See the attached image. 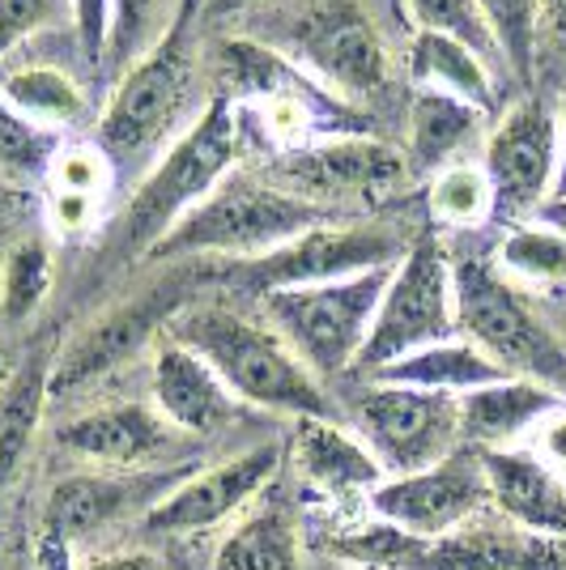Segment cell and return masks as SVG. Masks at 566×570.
Here are the masks:
<instances>
[{"mask_svg":"<svg viewBox=\"0 0 566 570\" xmlns=\"http://www.w3.org/2000/svg\"><path fill=\"white\" fill-rule=\"evenodd\" d=\"M217 95L231 98L243 132L252 128L273 154H290L324 137H362L371 119L362 107L336 98L315 81L294 56L282 48H264L256 39H222L213 51Z\"/></svg>","mask_w":566,"mask_h":570,"instance_id":"cell-1","label":"cell"},{"mask_svg":"<svg viewBox=\"0 0 566 570\" xmlns=\"http://www.w3.org/2000/svg\"><path fill=\"white\" fill-rule=\"evenodd\" d=\"M243 124L231 98L213 95L201 116L166 145L158 163L145 170L142 188L124 205L111 226V247L119 256H149L184 217L209 196L243 158Z\"/></svg>","mask_w":566,"mask_h":570,"instance_id":"cell-2","label":"cell"},{"mask_svg":"<svg viewBox=\"0 0 566 570\" xmlns=\"http://www.w3.org/2000/svg\"><path fill=\"white\" fill-rule=\"evenodd\" d=\"M166 336L188 345L217 371V380L235 392V401L285 413V417H332L324 383L299 362L269 324L247 320L231 307H184Z\"/></svg>","mask_w":566,"mask_h":570,"instance_id":"cell-3","label":"cell"},{"mask_svg":"<svg viewBox=\"0 0 566 570\" xmlns=\"http://www.w3.org/2000/svg\"><path fill=\"white\" fill-rule=\"evenodd\" d=\"M324 222H332V209L273 179L235 170L145 261H196V256H226L235 264L260 261Z\"/></svg>","mask_w":566,"mask_h":570,"instance_id":"cell-4","label":"cell"},{"mask_svg":"<svg viewBox=\"0 0 566 570\" xmlns=\"http://www.w3.org/2000/svg\"><path fill=\"white\" fill-rule=\"evenodd\" d=\"M329 553L358 570H566V541L528 532L502 515H481L430 541L371 520L336 532Z\"/></svg>","mask_w":566,"mask_h":570,"instance_id":"cell-5","label":"cell"},{"mask_svg":"<svg viewBox=\"0 0 566 570\" xmlns=\"http://www.w3.org/2000/svg\"><path fill=\"white\" fill-rule=\"evenodd\" d=\"M196 86V43H192V18H175L142 60L119 72L116 90L107 98L95 124V145L107 154L116 175H137L158 163L166 137L179 128Z\"/></svg>","mask_w":566,"mask_h":570,"instance_id":"cell-6","label":"cell"},{"mask_svg":"<svg viewBox=\"0 0 566 570\" xmlns=\"http://www.w3.org/2000/svg\"><path fill=\"white\" fill-rule=\"evenodd\" d=\"M392 268L397 264L358 273V277H341V282L264 294L260 298L264 324L299 354V362L315 380H336V375L354 371L367 350V336H371Z\"/></svg>","mask_w":566,"mask_h":570,"instance_id":"cell-7","label":"cell"},{"mask_svg":"<svg viewBox=\"0 0 566 570\" xmlns=\"http://www.w3.org/2000/svg\"><path fill=\"white\" fill-rule=\"evenodd\" d=\"M451 294H456V333L477 345L511 380H533L545 387H566L563 341L537 320L516 285L490 261L451 264Z\"/></svg>","mask_w":566,"mask_h":570,"instance_id":"cell-8","label":"cell"},{"mask_svg":"<svg viewBox=\"0 0 566 570\" xmlns=\"http://www.w3.org/2000/svg\"><path fill=\"white\" fill-rule=\"evenodd\" d=\"M456 336V294H451V264L439 247L435 230L409 243L388 289L379 298L375 324L367 336V350L358 357L354 371L375 375L388 362H397L404 354H418L426 345H439Z\"/></svg>","mask_w":566,"mask_h":570,"instance_id":"cell-9","label":"cell"},{"mask_svg":"<svg viewBox=\"0 0 566 570\" xmlns=\"http://www.w3.org/2000/svg\"><path fill=\"white\" fill-rule=\"evenodd\" d=\"M404 252L409 243L379 222H324L260 261L231 264L226 282L238 285L243 294L264 298L277 289H303V285H324L371 273V268H388Z\"/></svg>","mask_w":566,"mask_h":570,"instance_id":"cell-10","label":"cell"},{"mask_svg":"<svg viewBox=\"0 0 566 570\" xmlns=\"http://www.w3.org/2000/svg\"><path fill=\"white\" fill-rule=\"evenodd\" d=\"M358 439L371 448L383 476L422 473L430 464L448 460L460 439V401L418 387L371 383L354 404Z\"/></svg>","mask_w":566,"mask_h":570,"instance_id":"cell-11","label":"cell"},{"mask_svg":"<svg viewBox=\"0 0 566 570\" xmlns=\"http://www.w3.org/2000/svg\"><path fill=\"white\" fill-rule=\"evenodd\" d=\"M367 511L375 520L401 528L409 537H448L465 523L481 520L495 511L490 502V481L477 448H456L448 460L430 464L422 473L388 476L371 490Z\"/></svg>","mask_w":566,"mask_h":570,"instance_id":"cell-12","label":"cell"},{"mask_svg":"<svg viewBox=\"0 0 566 570\" xmlns=\"http://www.w3.org/2000/svg\"><path fill=\"white\" fill-rule=\"evenodd\" d=\"M184 307H188V282L170 277V282H158L137 298H124L111 311H103L90 328H81L56 354L51 396H65V392H77L86 383L103 380V375L119 371L124 362H133L142 350L158 345L170 328V320Z\"/></svg>","mask_w":566,"mask_h":570,"instance_id":"cell-13","label":"cell"},{"mask_svg":"<svg viewBox=\"0 0 566 570\" xmlns=\"http://www.w3.org/2000/svg\"><path fill=\"white\" fill-rule=\"evenodd\" d=\"M413 179L397 145L362 137H324L273 158V184L332 209L336 200H388Z\"/></svg>","mask_w":566,"mask_h":570,"instance_id":"cell-14","label":"cell"},{"mask_svg":"<svg viewBox=\"0 0 566 570\" xmlns=\"http://www.w3.org/2000/svg\"><path fill=\"white\" fill-rule=\"evenodd\" d=\"M282 51L354 107L367 98H379L392 81V60H388L375 22L350 0H329L311 9L303 26L294 30L290 48Z\"/></svg>","mask_w":566,"mask_h":570,"instance_id":"cell-15","label":"cell"},{"mask_svg":"<svg viewBox=\"0 0 566 570\" xmlns=\"http://www.w3.org/2000/svg\"><path fill=\"white\" fill-rule=\"evenodd\" d=\"M481 167L495 184L498 214L533 217L558 191V119L537 98L507 107L486 137Z\"/></svg>","mask_w":566,"mask_h":570,"instance_id":"cell-16","label":"cell"},{"mask_svg":"<svg viewBox=\"0 0 566 570\" xmlns=\"http://www.w3.org/2000/svg\"><path fill=\"white\" fill-rule=\"evenodd\" d=\"M277 469H282V448L256 443L213 469L175 481V490L145 511V528L166 532V537H196V532L222 528L235 520L238 511H247L264 485H273Z\"/></svg>","mask_w":566,"mask_h":570,"instance_id":"cell-17","label":"cell"},{"mask_svg":"<svg viewBox=\"0 0 566 570\" xmlns=\"http://www.w3.org/2000/svg\"><path fill=\"white\" fill-rule=\"evenodd\" d=\"M179 430L166 422L154 404L142 401H119L103 404L90 413H77L65 426L56 430V443L72 455L98 460L107 469H124V473H145L154 460L170 452Z\"/></svg>","mask_w":566,"mask_h":570,"instance_id":"cell-18","label":"cell"},{"mask_svg":"<svg viewBox=\"0 0 566 570\" xmlns=\"http://www.w3.org/2000/svg\"><path fill=\"white\" fill-rule=\"evenodd\" d=\"M149 392H154V409L179 434H217L238 413L235 392L217 380L209 362L166 333L149 357Z\"/></svg>","mask_w":566,"mask_h":570,"instance_id":"cell-19","label":"cell"},{"mask_svg":"<svg viewBox=\"0 0 566 570\" xmlns=\"http://www.w3.org/2000/svg\"><path fill=\"white\" fill-rule=\"evenodd\" d=\"M175 485L170 476H149V473H77L56 481L43 499V515H39V532H56L65 541H81L98 528L116 523L124 511H133L137 499L163 502Z\"/></svg>","mask_w":566,"mask_h":570,"instance_id":"cell-20","label":"cell"},{"mask_svg":"<svg viewBox=\"0 0 566 570\" xmlns=\"http://www.w3.org/2000/svg\"><path fill=\"white\" fill-rule=\"evenodd\" d=\"M290 464L299 481L324 499H371V490L388 476L371 448L332 417H299L290 439Z\"/></svg>","mask_w":566,"mask_h":570,"instance_id":"cell-21","label":"cell"},{"mask_svg":"<svg viewBox=\"0 0 566 570\" xmlns=\"http://www.w3.org/2000/svg\"><path fill=\"white\" fill-rule=\"evenodd\" d=\"M481 464L490 481V502L502 520L566 541V476L545 469L528 448L481 452Z\"/></svg>","mask_w":566,"mask_h":570,"instance_id":"cell-22","label":"cell"},{"mask_svg":"<svg viewBox=\"0 0 566 570\" xmlns=\"http://www.w3.org/2000/svg\"><path fill=\"white\" fill-rule=\"evenodd\" d=\"M566 396L558 387L533 380H498L460 396V439L477 452H507L524 448L549 409H558Z\"/></svg>","mask_w":566,"mask_h":570,"instance_id":"cell-23","label":"cell"},{"mask_svg":"<svg viewBox=\"0 0 566 570\" xmlns=\"http://www.w3.org/2000/svg\"><path fill=\"white\" fill-rule=\"evenodd\" d=\"M51 366H56V350H51V341H39L0 380V499L22 476L26 460L35 452L43 409L51 401Z\"/></svg>","mask_w":566,"mask_h":570,"instance_id":"cell-24","label":"cell"},{"mask_svg":"<svg viewBox=\"0 0 566 570\" xmlns=\"http://www.w3.org/2000/svg\"><path fill=\"white\" fill-rule=\"evenodd\" d=\"M486 111H477L469 102L435 90H413L409 102V128H404V167L413 179H430L443 167L460 163L456 154L481 132Z\"/></svg>","mask_w":566,"mask_h":570,"instance_id":"cell-25","label":"cell"},{"mask_svg":"<svg viewBox=\"0 0 566 570\" xmlns=\"http://www.w3.org/2000/svg\"><path fill=\"white\" fill-rule=\"evenodd\" d=\"M498 380H511L502 366H495L477 345L465 336H451L439 345H426L418 354H404L388 362L371 375V383H392V387H418V392H439V396H469L477 387H490Z\"/></svg>","mask_w":566,"mask_h":570,"instance_id":"cell-26","label":"cell"},{"mask_svg":"<svg viewBox=\"0 0 566 570\" xmlns=\"http://www.w3.org/2000/svg\"><path fill=\"white\" fill-rule=\"evenodd\" d=\"M409 77H413V90H435V95L460 98V102H469L477 111L495 116L498 90L495 77H490V60H481L477 51L456 43V39L413 30Z\"/></svg>","mask_w":566,"mask_h":570,"instance_id":"cell-27","label":"cell"},{"mask_svg":"<svg viewBox=\"0 0 566 570\" xmlns=\"http://www.w3.org/2000/svg\"><path fill=\"white\" fill-rule=\"evenodd\" d=\"M0 98L51 137H65L72 128H81L90 116V98L81 90V81L65 69H51V65L9 69L0 77Z\"/></svg>","mask_w":566,"mask_h":570,"instance_id":"cell-28","label":"cell"},{"mask_svg":"<svg viewBox=\"0 0 566 570\" xmlns=\"http://www.w3.org/2000/svg\"><path fill=\"white\" fill-rule=\"evenodd\" d=\"M213 570H303V541L285 507L269 502L222 537Z\"/></svg>","mask_w":566,"mask_h":570,"instance_id":"cell-29","label":"cell"},{"mask_svg":"<svg viewBox=\"0 0 566 570\" xmlns=\"http://www.w3.org/2000/svg\"><path fill=\"white\" fill-rule=\"evenodd\" d=\"M426 209L439 230H477L498 214L495 184L481 163H451L426 184Z\"/></svg>","mask_w":566,"mask_h":570,"instance_id":"cell-30","label":"cell"},{"mask_svg":"<svg viewBox=\"0 0 566 570\" xmlns=\"http://www.w3.org/2000/svg\"><path fill=\"white\" fill-rule=\"evenodd\" d=\"M495 268L516 285L528 289H566V238L545 230L541 222H519L511 226L495 252Z\"/></svg>","mask_w":566,"mask_h":570,"instance_id":"cell-31","label":"cell"},{"mask_svg":"<svg viewBox=\"0 0 566 570\" xmlns=\"http://www.w3.org/2000/svg\"><path fill=\"white\" fill-rule=\"evenodd\" d=\"M477 13L495 39L498 60L519 81H533L545 35V0H477Z\"/></svg>","mask_w":566,"mask_h":570,"instance_id":"cell-32","label":"cell"},{"mask_svg":"<svg viewBox=\"0 0 566 570\" xmlns=\"http://www.w3.org/2000/svg\"><path fill=\"white\" fill-rule=\"evenodd\" d=\"M51 277H56V261H51L48 238H18L0 261V315L9 324H26L48 303Z\"/></svg>","mask_w":566,"mask_h":570,"instance_id":"cell-33","label":"cell"},{"mask_svg":"<svg viewBox=\"0 0 566 570\" xmlns=\"http://www.w3.org/2000/svg\"><path fill=\"white\" fill-rule=\"evenodd\" d=\"M179 18V0H111V35H107V65L119 72L163 39Z\"/></svg>","mask_w":566,"mask_h":570,"instance_id":"cell-34","label":"cell"},{"mask_svg":"<svg viewBox=\"0 0 566 570\" xmlns=\"http://www.w3.org/2000/svg\"><path fill=\"white\" fill-rule=\"evenodd\" d=\"M409 18L426 35H443L472 48L481 60H495V39L477 13V0H409Z\"/></svg>","mask_w":566,"mask_h":570,"instance_id":"cell-35","label":"cell"},{"mask_svg":"<svg viewBox=\"0 0 566 570\" xmlns=\"http://www.w3.org/2000/svg\"><path fill=\"white\" fill-rule=\"evenodd\" d=\"M43 179H48V191H72V196L107 200V191L116 184V167L107 163V154L95 141L60 145Z\"/></svg>","mask_w":566,"mask_h":570,"instance_id":"cell-36","label":"cell"},{"mask_svg":"<svg viewBox=\"0 0 566 570\" xmlns=\"http://www.w3.org/2000/svg\"><path fill=\"white\" fill-rule=\"evenodd\" d=\"M60 145H65L60 137L35 128L30 119H22L0 98V167L13 170V175H48Z\"/></svg>","mask_w":566,"mask_h":570,"instance_id":"cell-37","label":"cell"},{"mask_svg":"<svg viewBox=\"0 0 566 570\" xmlns=\"http://www.w3.org/2000/svg\"><path fill=\"white\" fill-rule=\"evenodd\" d=\"M60 9L65 0H0V60L48 22H56Z\"/></svg>","mask_w":566,"mask_h":570,"instance_id":"cell-38","label":"cell"},{"mask_svg":"<svg viewBox=\"0 0 566 570\" xmlns=\"http://www.w3.org/2000/svg\"><path fill=\"white\" fill-rule=\"evenodd\" d=\"M69 13L86 65H103L107 60V35H111V0H69Z\"/></svg>","mask_w":566,"mask_h":570,"instance_id":"cell-39","label":"cell"},{"mask_svg":"<svg viewBox=\"0 0 566 570\" xmlns=\"http://www.w3.org/2000/svg\"><path fill=\"white\" fill-rule=\"evenodd\" d=\"M98 222H103V200L72 196V191H48V226L60 238L90 235Z\"/></svg>","mask_w":566,"mask_h":570,"instance_id":"cell-40","label":"cell"},{"mask_svg":"<svg viewBox=\"0 0 566 570\" xmlns=\"http://www.w3.org/2000/svg\"><path fill=\"white\" fill-rule=\"evenodd\" d=\"M524 448L537 455L545 469H554L558 476H566V401L545 413L541 422H537V430L528 434Z\"/></svg>","mask_w":566,"mask_h":570,"instance_id":"cell-41","label":"cell"},{"mask_svg":"<svg viewBox=\"0 0 566 570\" xmlns=\"http://www.w3.org/2000/svg\"><path fill=\"white\" fill-rule=\"evenodd\" d=\"M81 562L72 558V541L56 537V532H39L35 537V558H30V570H77Z\"/></svg>","mask_w":566,"mask_h":570,"instance_id":"cell-42","label":"cell"},{"mask_svg":"<svg viewBox=\"0 0 566 570\" xmlns=\"http://www.w3.org/2000/svg\"><path fill=\"white\" fill-rule=\"evenodd\" d=\"M77 570H166V562L149 549H119V553H98Z\"/></svg>","mask_w":566,"mask_h":570,"instance_id":"cell-43","label":"cell"},{"mask_svg":"<svg viewBox=\"0 0 566 570\" xmlns=\"http://www.w3.org/2000/svg\"><path fill=\"white\" fill-rule=\"evenodd\" d=\"M260 4H273V0H201L196 18H201V22H231V18L252 13Z\"/></svg>","mask_w":566,"mask_h":570,"instance_id":"cell-44","label":"cell"},{"mask_svg":"<svg viewBox=\"0 0 566 570\" xmlns=\"http://www.w3.org/2000/svg\"><path fill=\"white\" fill-rule=\"evenodd\" d=\"M533 222H541L545 230H554V235L566 238V191H563V196H549L541 209L533 214Z\"/></svg>","mask_w":566,"mask_h":570,"instance_id":"cell-45","label":"cell"},{"mask_svg":"<svg viewBox=\"0 0 566 570\" xmlns=\"http://www.w3.org/2000/svg\"><path fill=\"white\" fill-rule=\"evenodd\" d=\"M545 35L566 51V0H545Z\"/></svg>","mask_w":566,"mask_h":570,"instance_id":"cell-46","label":"cell"},{"mask_svg":"<svg viewBox=\"0 0 566 570\" xmlns=\"http://www.w3.org/2000/svg\"><path fill=\"white\" fill-rule=\"evenodd\" d=\"M558 191L554 196H563L566 191V95H563V102H558Z\"/></svg>","mask_w":566,"mask_h":570,"instance_id":"cell-47","label":"cell"},{"mask_svg":"<svg viewBox=\"0 0 566 570\" xmlns=\"http://www.w3.org/2000/svg\"><path fill=\"white\" fill-rule=\"evenodd\" d=\"M18 205H22V191L13 188V184H0V214L4 209H18Z\"/></svg>","mask_w":566,"mask_h":570,"instance_id":"cell-48","label":"cell"},{"mask_svg":"<svg viewBox=\"0 0 566 570\" xmlns=\"http://www.w3.org/2000/svg\"><path fill=\"white\" fill-rule=\"evenodd\" d=\"M196 9H201V0H179V13L184 18H196Z\"/></svg>","mask_w":566,"mask_h":570,"instance_id":"cell-49","label":"cell"},{"mask_svg":"<svg viewBox=\"0 0 566 570\" xmlns=\"http://www.w3.org/2000/svg\"><path fill=\"white\" fill-rule=\"evenodd\" d=\"M18 570H30V562H26V567H18Z\"/></svg>","mask_w":566,"mask_h":570,"instance_id":"cell-50","label":"cell"}]
</instances>
